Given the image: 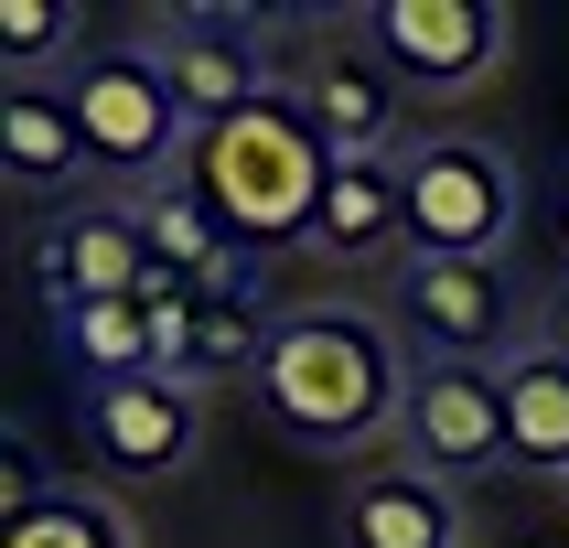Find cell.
I'll return each mask as SVG.
<instances>
[{"label": "cell", "instance_id": "6da1fadb", "mask_svg": "<svg viewBox=\"0 0 569 548\" xmlns=\"http://www.w3.org/2000/svg\"><path fill=\"white\" fill-rule=\"evenodd\" d=\"M258 398L301 451H366L409 419V366H398V333L377 312L312 301V312H280Z\"/></svg>", "mask_w": 569, "mask_h": 548}, {"label": "cell", "instance_id": "7a4b0ae2", "mask_svg": "<svg viewBox=\"0 0 569 548\" xmlns=\"http://www.w3.org/2000/svg\"><path fill=\"white\" fill-rule=\"evenodd\" d=\"M183 193L216 205V226L237 248H290L322 226V193H333V151L301 97H258L237 108L226 129H193V161H183Z\"/></svg>", "mask_w": 569, "mask_h": 548}, {"label": "cell", "instance_id": "3957f363", "mask_svg": "<svg viewBox=\"0 0 569 548\" xmlns=\"http://www.w3.org/2000/svg\"><path fill=\"white\" fill-rule=\"evenodd\" d=\"M64 108L87 129V161L97 183H151L172 161H193V119L172 76H161V43H87V54L64 64Z\"/></svg>", "mask_w": 569, "mask_h": 548}, {"label": "cell", "instance_id": "277c9868", "mask_svg": "<svg viewBox=\"0 0 569 548\" xmlns=\"http://www.w3.org/2000/svg\"><path fill=\"white\" fill-rule=\"evenodd\" d=\"M398 183H409V258H495L516 237V161L473 129H430L398 151Z\"/></svg>", "mask_w": 569, "mask_h": 548}, {"label": "cell", "instance_id": "5b68a950", "mask_svg": "<svg viewBox=\"0 0 569 548\" xmlns=\"http://www.w3.org/2000/svg\"><path fill=\"white\" fill-rule=\"evenodd\" d=\"M151 269L161 258H151V237H140V205H129V193H87V205H64V216L32 226V290H43L54 312L129 301Z\"/></svg>", "mask_w": 569, "mask_h": 548}, {"label": "cell", "instance_id": "8992f818", "mask_svg": "<svg viewBox=\"0 0 569 548\" xmlns=\"http://www.w3.org/2000/svg\"><path fill=\"white\" fill-rule=\"evenodd\" d=\"M398 322H409V345L430 366H506V333H516V290L495 280V258H409V280H398Z\"/></svg>", "mask_w": 569, "mask_h": 548}, {"label": "cell", "instance_id": "52a82bcc", "mask_svg": "<svg viewBox=\"0 0 569 548\" xmlns=\"http://www.w3.org/2000/svg\"><path fill=\"white\" fill-rule=\"evenodd\" d=\"M366 43L398 64V87H473L506 64L516 11H495V0H377Z\"/></svg>", "mask_w": 569, "mask_h": 548}, {"label": "cell", "instance_id": "ba28073f", "mask_svg": "<svg viewBox=\"0 0 569 548\" xmlns=\"http://www.w3.org/2000/svg\"><path fill=\"white\" fill-rule=\"evenodd\" d=\"M419 474H483L506 462V387L495 366H409V419H398Z\"/></svg>", "mask_w": 569, "mask_h": 548}, {"label": "cell", "instance_id": "9c48e42d", "mask_svg": "<svg viewBox=\"0 0 569 548\" xmlns=\"http://www.w3.org/2000/svg\"><path fill=\"white\" fill-rule=\"evenodd\" d=\"M76 419H87V441L108 474L129 484H161V474H183L193 462V387H161V377H97L87 398H76Z\"/></svg>", "mask_w": 569, "mask_h": 548}, {"label": "cell", "instance_id": "30bf717a", "mask_svg": "<svg viewBox=\"0 0 569 548\" xmlns=\"http://www.w3.org/2000/svg\"><path fill=\"white\" fill-rule=\"evenodd\" d=\"M301 108H312V129H322L333 161H398L409 87H398V64H387L377 43H333V54L312 64V87H301Z\"/></svg>", "mask_w": 569, "mask_h": 548}, {"label": "cell", "instance_id": "8fae6325", "mask_svg": "<svg viewBox=\"0 0 569 548\" xmlns=\"http://www.w3.org/2000/svg\"><path fill=\"white\" fill-rule=\"evenodd\" d=\"M161 76H172V97H183L193 129H226L237 108L269 97L258 43H248V11H183V22L161 32Z\"/></svg>", "mask_w": 569, "mask_h": 548}, {"label": "cell", "instance_id": "7c38bea8", "mask_svg": "<svg viewBox=\"0 0 569 548\" xmlns=\"http://www.w3.org/2000/svg\"><path fill=\"white\" fill-rule=\"evenodd\" d=\"M0 183L22 193V205H54V193L87 205L97 161H87V129H76L64 87H11L0 97Z\"/></svg>", "mask_w": 569, "mask_h": 548}, {"label": "cell", "instance_id": "4fadbf2b", "mask_svg": "<svg viewBox=\"0 0 569 548\" xmlns=\"http://www.w3.org/2000/svg\"><path fill=\"white\" fill-rule=\"evenodd\" d=\"M345 548H462V506L419 462H366L345 484Z\"/></svg>", "mask_w": 569, "mask_h": 548}, {"label": "cell", "instance_id": "5bb4252c", "mask_svg": "<svg viewBox=\"0 0 569 548\" xmlns=\"http://www.w3.org/2000/svg\"><path fill=\"white\" fill-rule=\"evenodd\" d=\"M495 387H506V462L569 474V366L548 345H516L506 366H495Z\"/></svg>", "mask_w": 569, "mask_h": 548}, {"label": "cell", "instance_id": "9a60e30c", "mask_svg": "<svg viewBox=\"0 0 569 548\" xmlns=\"http://www.w3.org/2000/svg\"><path fill=\"white\" fill-rule=\"evenodd\" d=\"M398 237H409V183H398V161H333L312 248L322 258H377V248H398Z\"/></svg>", "mask_w": 569, "mask_h": 548}, {"label": "cell", "instance_id": "2e32d148", "mask_svg": "<svg viewBox=\"0 0 569 548\" xmlns=\"http://www.w3.org/2000/svg\"><path fill=\"white\" fill-rule=\"evenodd\" d=\"M64 333V366L76 377H151V301L129 290V301H87V312H54Z\"/></svg>", "mask_w": 569, "mask_h": 548}, {"label": "cell", "instance_id": "e0dca14e", "mask_svg": "<svg viewBox=\"0 0 569 548\" xmlns=\"http://www.w3.org/2000/svg\"><path fill=\"white\" fill-rule=\"evenodd\" d=\"M0 548H140V538H129V516L108 506V495H87V484H54V495L22 516V527H0Z\"/></svg>", "mask_w": 569, "mask_h": 548}, {"label": "cell", "instance_id": "ac0fdd59", "mask_svg": "<svg viewBox=\"0 0 569 548\" xmlns=\"http://www.w3.org/2000/svg\"><path fill=\"white\" fill-rule=\"evenodd\" d=\"M129 205H140V237H151V258L172 269V280H204V269H216V248H237V237L216 226V205H204V193H129Z\"/></svg>", "mask_w": 569, "mask_h": 548}, {"label": "cell", "instance_id": "d6986e66", "mask_svg": "<svg viewBox=\"0 0 569 548\" xmlns=\"http://www.w3.org/2000/svg\"><path fill=\"white\" fill-rule=\"evenodd\" d=\"M0 54H11V87H43V64H76L87 43H76V11L64 0H0Z\"/></svg>", "mask_w": 569, "mask_h": 548}, {"label": "cell", "instance_id": "ffe728a7", "mask_svg": "<svg viewBox=\"0 0 569 548\" xmlns=\"http://www.w3.org/2000/svg\"><path fill=\"white\" fill-rule=\"evenodd\" d=\"M269 333H280V322H258V301H204L193 387H204V377H258V366H269Z\"/></svg>", "mask_w": 569, "mask_h": 548}, {"label": "cell", "instance_id": "44dd1931", "mask_svg": "<svg viewBox=\"0 0 569 548\" xmlns=\"http://www.w3.org/2000/svg\"><path fill=\"white\" fill-rule=\"evenodd\" d=\"M538 345H548V355H559V366H569V280H559V290H548V301H538Z\"/></svg>", "mask_w": 569, "mask_h": 548}, {"label": "cell", "instance_id": "7402d4cb", "mask_svg": "<svg viewBox=\"0 0 569 548\" xmlns=\"http://www.w3.org/2000/svg\"><path fill=\"white\" fill-rule=\"evenodd\" d=\"M559 237H569V172H559Z\"/></svg>", "mask_w": 569, "mask_h": 548}]
</instances>
